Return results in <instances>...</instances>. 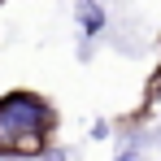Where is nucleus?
<instances>
[{
  "label": "nucleus",
  "instance_id": "obj_3",
  "mask_svg": "<svg viewBox=\"0 0 161 161\" xmlns=\"http://www.w3.org/2000/svg\"><path fill=\"white\" fill-rule=\"evenodd\" d=\"M48 161H65V157H48Z\"/></svg>",
  "mask_w": 161,
  "mask_h": 161
},
{
  "label": "nucleus",
  "instance_id": "obj_1",
  "mask_svg": "<svg viewBox=\"0 0 161 161\" xmlns=\"http://www.w3.org/2000/svg\"><path fill=\"white\" fill-rule=\"evenodd\" d=\"M48 122L53 113L44 100L35 96H4L0 100V153H18V157H31L39 153L44 135H48Z\"/></svg>",
  "mask_w": 161,
  "mask_h": 161
},
{
  "label": "nucleus",
  "instance_id": "obj_2",
  "mask_svg": "<svg viewBox=\"0 0 161 161\" xmlns=\"http://www.w3.org/2000/svg\"><path fill=\"white\" fill-rule=\"evenodd\" d=\"M79 18H83V31H87V35L105 31V9H100L96 0H83V4H79Z\"/></svg>",
  "mask_w": 161,
  "mask_h": 161
}]
</instances>
